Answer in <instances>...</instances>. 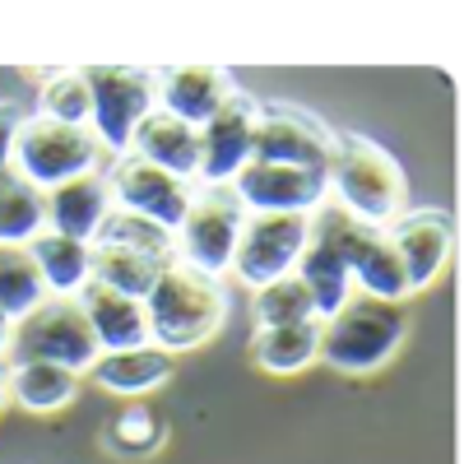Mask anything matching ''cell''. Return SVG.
Masks as SVG:
<instances>
[{"label": "cell", "instance_id": "11", "mask_svg": "<svg viewBox=\"0 0 464 464\" xmlns=\"http://www.w3.org/2000/svg\"><path fill=\"white\" fill-rule=\"evenodd\" d=\"M107 190H111V209L153 218V223H163L168 232L181 227L186 205H190V181H181V177H172L163 168L144 163L140 153H121V159L111 163Z\"/></svg>", "mask_w": 464, "mask_h": 464}, {"label": "cell", "instance_id": "22", "mask_svg": "<svg viewBox=\"0 0 464 464\" xmlns=\"http://www.w3.org/2000/svg\"><path fill=\"white\" fill-rule=\"evenodd\" d=\"M37 275H43V288H52L56 297H74L89 284V242L61 237V232H37L33 242H24Z\"/></svg>", "mask_w": 464, "mask_h": 464}, {"label": "cell", "instance_id": "5", "mask_svg": "<svg viewBox=\"0 0 464 464\" xmlns=\"http://www.w3.org/2000/svg\"><path fill=\"white\" fill-rule=\"evenodd\" d=\"M98 339L93 325L84 321L74 297H43L14 321L10 334V362H56L65 372H89L98 362Z\"/></svg>", "mask_w": 464, "mask_h": 464}, {"label": "cell", "instance_id": "12", "mask_svg": "<svg viewBox=\"0 0 464 464\" xmlns=\"http://www.w3.org/2000/svg\"><path fill=\"white\" fill-rule=\"evenodd\" d=\"M227 186L237 190V200L251 214H316L325 205L330 177L325 172H306V168H284V163L251 159Z\"/></svg>", "mask_w": 464, "mask_h": 464}, {"label": "cell", "instance_id": "26", "mask_svg": "<svg viewBox=\"0 0 464 464\" xmlns=\"http://www.w3.org/2000/svg\"><path fill=\"white\" fill-rule=\"evenodd\" d=\"M93 242H107V246H130L140 256H153V260H163L172 265L177 260V232H168L163 223H153V218H140V214H126V209H111L107 223L98 227V237Z\"/></svg>", "mask_w": 464, "mask_h": 464}, {"label": "cell", "instance_id": "19", "mask_svg": "<svg viewBox=\"0 0 464 464\" xmlns=\"http://www.w3.org/2000/svg\"><path fill=\"white\" fill-rule=\"evenodd\" d=\"M293 275L302 279L306 293H312V312H316L321 321H330L339 306L348 302V293H353L348 265H343L339 246L330 242V232L316 223V214H312V237H306V251H302V260H297Z\"/></svg>", "mask_w": 464, "mask_h": 464}, {"label": "cell", "instance_id": "9", "mask_svg": "<svg viewBox=\"0 0 464 464\" xmlns=\"http://www.w3.org/2000/svg\"><path fill=\"white\" fill-rule=\"evenodd\" d=\"M306 237H312V214H246L232 251V275L251 288H265L293 275Z\"/></svg>", "mask_w": 464, "mask_h": 464}, {"label": "cell", "instance_id": "17", "mask_svg": "<svg viewBox=\"0 0 464 464\" xmlns=\"http://www.w3.org/2000/svg\"><path fill=\"white\" fill-rule=\"evenodd\" d=\"M130 149L140 153L144 163L163 168V172H172V177H181V181L200 177V130L186 126V121H177V116H168L163 107H153L144 121L135 126Z\"/></svg>", "mask_w": 464, "mask_h": 464}, {"label": "cell", "instance_id": "8", "mask_svg": "<svg viewBox=\"0 0 464 464\" xmlns=\"http://www.w3.org/2000/svg\"><path fill=\"white\" fill-rule=\"evenodd\" d=\"M316 223L330 232V242L339 246V256L348 265V279H362V293L385 297V302H404L409 297L400 256H395L391 237H385V227H372V223H362L353 214H343L339 205H321Z\"/></svg>", "mask_w": 464, "mask_h": 464}, {"label": "cell", "instance_id": "18", "mask_svg": "<svg viewBox=\"0 0 464 464\" xmlns=\"http://www.w3.org/2000/svg\"><path fill=\"white\" fill-rule=\"evenodd\" d=\"M227 93H232V80L209 65H186V70L159 74V107L196 130L227 102Z\"/></svg>", "mask_w": 464, "mask_h": 464}, {"label": "cell", "instance_id": "20", "mask_svg": "<svg viewBox=\"0 0 464 464\" xmlns=\"http://www.w3.org/2000/svg\"><path fill=\"white\" fill-rule=\"evenodd\" d=\"M177 358L159 343H140V348H116V353H98V362L89 367V376L111 395H149L168 385Z\"/></svg>", "mask_w": 464, "mask_h": 464}, {"label": "cell", "instance_id": "2", "mask_svg": "<svg viewBox=\"0 0 464 464\" xmlns=\"http://www.w3.org/2000/svg\"><path fill=\"white\" fill-rule=\"evenodd\" d=\"M330 186H334V205L343 214H353L372 227H385L404 214L409 186L404 168L385 153L376 140L362 135H334V159H330Z\"/></svg>", "mask_w": 464, "mask_h": 464}, {"label": "cell", "instance_id": "10", "mask_svg": "<svg viewBox=\"0 0 464 464\" xmlns=\"http://www.w3.org/2000/svg\"><path fill=\"white\" fill-rule=\"evenodd\" d=\"M251 159L260 163H284L306 172H330L334 159V135L316 116L288 102H260L256 111V135H251Z\"/></svg>", "mask_w": 464, "mask_h": 464}, {"label": "cell", "instance_id": "31", "mask_svg": "<svg viewBox=\"0 0 464 464\" xmlns=\"http://www.w3.org/2000/svg\"><path fill=\"white\" fill-rule=\"evenodd\" d=\"M24 107L19 102H5L0 98V168H10V153H14V135H19V126H24Z\"/></svg>", "mask_w": 464, "mask_h": 464}, {"label": "cell", "instance_id": "13", "mask_svg": "<svg viewBox=\"0 0 464 464\" xmlns=\"http://www.w3.org/2000/svg\"><path fill=\"white\" fill-rule=\"evenodd\" d=\"M256 111L260 102L232 89L227 102L200 126V177L214 181H232L246 163H251V135H256Z\"/></svg>", "mask_w": 464, "mask_h": 464}, {"label": "cell", "instance_id": "24", "mask_svg": "<svg viewBox=\"0 0 464 464\" xmlns=\"http://www.w3.org/2000/svg\"><path fill=\"white\" fill-rule=\"evenodd\" d=\"M80 376L56 362H14L10 367V400H19L28 413H56L74 400Z\"/></svg>", "mask_w": 464, "mask_h": 464}, {"label": "cell", "instance_id": "6", "mask_svg": "<svg viewBox=\"0 0 464 464\" xmlns=\"http://www.w3.org/2000/svg\"><path fill=\"white\" fill-rule=\"evenodd\" d=\"M246 223V205L237 200V190L227 181H205V186H190V205L186 218L177 227V246L181 260L200 275H223L232 269V251H237V232Z\"/></svg>", "mask_w": 464, "mask_h": 464}, {"label": "cell", "instance_id": "29", "mask_svg": "<svg viewBox=\"0 0 464 464\" xmlns=\"http://www.w3.org/2000/svg\"><path fill=\"white\" fill-rule=\"evenodd\" d=\"M306 316H316V312H312V293L302 288L297 275H284L275 284L256 288V321L260 325H293V321H306Z\"/></svg>", "mask_w": 464, "mask_h": 464}, {"label": "cell", "instance_id": "30", "mask_svg": "<svg viewBox=\"0 0 464 464\" xmlns=\"http://www.w3.org/2000/svg\"><path fill=\"white\" fill-rule=\"evenodd\" d=\"M89 111H93V98L84 84V70L80 74H52L43 84V116H52V121L89 126Z\"/></svg>", "mask_w": 464, "mask_h": 464}, {"label": "cell", "instance_id": "32", "mask_svg": "<svg viewBox=\"0 0 464 464\" xmlns=\"http://www.w3.org/2000/svg\"><path fill=\"white\" fill-rule=\"evenodd\" d=\"M10 334H14V316H10V312H0V358L10 353Z\"/></svg>", "mask_w": 464, "mask_h": 464}, {"label": "cell", "instance_id": "15", "mask_svg": "<svg viewBox=\"0 0 464 464\" xmlns=\"http://www.w3.org/2000/svg\"><path fill=\"white\" fill-rule=\"evenodd\" d=\"M74 302H80L84 321L93 325V339H98L102 353L149 343V316H144V302L140 297H126V293H116V288L89 279L80 293H74Z\"/></svg>", "mask_w": 464, "mask_h": 464}, {"label": "cell", "instance_id": "27", "mask_svg": "<svg viewBox=\"0 0 464 464\" xmlns=\"http://www.w3.org/2000/svg\"><path fill=\"white\" fill-rule=\"evenodd\" d=\"M43 297H47V288H43V275H37L28 246L0 242V312H10L19 321Z\"/></svg>", "mask_w": 464, "mask_h": 464}, {"label": "cell", "instance_id": "7", "mask_svg": "<svg viewBox=\"0 0 464 464\" xmlns=\"http://www.w3.org/2000/svg\"><path fill=\"white\" fill-rule=\"evenodd\" d=\"M84 84H89V98H93L89 130L98 135L102 149L126 153L135 126L144 121L153 107H159V74L121 70V65H89Z\"/></svg>", "mask_w": 464, "mask_h": 464}, {"label": "cell", "instance_id": "23", "mask_svg": "<svg viewBox=\"0 0 464 464\" xmlns=\"http://www.w3.org/2000/svg\"><path fill=\"white\" fill-rule=\"evenodd\" d=\"M163 260H153V256H140L130 246H107V242H93L89 246V279L116 288V293H126V297H149V288L159 284L163 275Z\"/></svg>", "mask_w": 464, "mask_h": 464}, {"label": "cell", "instance_id": "21", "mask_svg": "<svg viewBox=\"0 0 464 464\" xmlns=\"http://www.w3.org/2000/svg\"><path fill=\"white\" fill-rule=\"evenodd\" d=\"M251 353L275 376L312 367L321 358V321L306 316V321H293V325H260L256 339H251Z\"/></svg>", "mask_w": 464, "mask_h": 464}, {"label": "cell", "instance_id": "14", "mask_svg": "<svg viewBox=\"0 0 464 464\" xmlns=\"http://www.w3.org/2000/svg\"><path fill=\"white\" fill-rule=\"evenodd\" d=\"M385 237H391V246H395V256H400V269H404L409 293L428 288L441 269H446V260H450V218L437 214V209L400 214Z\"/></svg>", "mask_w": 464, "mask_h": 464}, {"label": "cell", "instance_id": "25", "mask_svg": "<svg viewBox=\"0 0 464 464\" xmlns=\"http://www.w3.org/2000/svg\"><path fill=\"white\" fill-rule=\"evenodd\" d=\"M47 227V205L43 190L28 186L14 168H0V242H33Z\"/></svg>", "mask_w": 464, "mask_h": 464}, {"label": "cell", "instance_id": "4", "mask_svg": "<svg viewBox=\"0 0 464 464\" xmlns=\"http://www.w3.org/2000/svg\"><path fill=\"white\" fill-rule=\"evenodd\" d=\"M98 159H102V144L89 126H65V121H52V116L37 111V116H24L10 168L47 196V190L93 172Z\"/></svg>", "mask_w": 464, "mask_h": 464}, {"label": "cell", "instance_id": "3", "mask_svg": "<svg viewBox=\"0 0 464 464\" xmlns=\"http://www.w3.org/2000/svg\"><path fill=\"white\" fill-rule=\"evenodd\" d=\"M409 312L404 302H385L372 293H348V302L330 321H321V358L339 372H376L391 362V353L404 343Z\"/></svg>", "mask_w": 464, "mask_h": 464}, {"label": "cell", "instance_id": "16", "mask_svg": "<svg viewBox=\"0 0 464 464\" xmlns=\"http://www.w3.org/2000/svg\"><path fill=\"white\" fill-rule=\"evenodd\" d=\"M43 205H47V232H61V237H74V242H93L98 227L111 214V190H107L102 172H84V177L47 190Z\"/></svg>", "mask_w": 464, "mask_h": 464}, {"label": "cell", "instance_id": "33", "mask_svg": "<svg viewBox=\"0 0 464 464\" xmlns=\"http://www.w3.org/2000/svg\"><path fill=\"white\" fill-rule=\"evenodd\" d=\"M5 400H10V362L0 358V409H5Z\"/></svg>", "mask_w": 464, "mask_h": 464}, {"label": "cell", "instance_id": "28", "mask_svg": "<svg viewBox=\"0 0 464 464\" xmlns=\"http://www.w3.org/2000/svg\"><path fill=\"white\" fill-rule=\"evenodd\" d=\"M107 450L111 455H121V459H144L163 446V422L153 418L149 404H126V409H116L111 422H107Z\"/></svg>", "mask_w": 464, "mask_h": 464}, {"label": "cell", "instance_id": "1", "mask_svg": "<svg viewBox=\"0 0 464 464\" xmlns=\"http://www.w3.org/2000/svg\"><path fill=\"white\" fill-rule=\"evenodd\" d=\"M144 316H149V339L177 358V353H190V348L209 343L223 330L227 297L214 275H200L186 260H172L159 275V284L149 288Z\"/></svg>", "mask_w": 464, "mask_h": 464}]
</instances>
